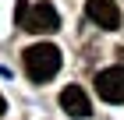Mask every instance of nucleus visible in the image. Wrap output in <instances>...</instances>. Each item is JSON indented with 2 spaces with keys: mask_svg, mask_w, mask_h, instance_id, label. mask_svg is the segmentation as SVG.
Segmentation results:
<instances>
[{
  "mask_svg": "<svg viewBox=\"0 0 124 120\" xmlns=\"http://www.w3.org/2000/svg\"><path fill=\"white\" fill-rule=\"evenodd\" d=\"M60 71V49L53 42H36L25 49V74L32 81H50Z\"/></svg>",
  "mask_w": 124,
  "mask_h": 120,
  "instance_id": "f257e3e1",
  "label": "nucleus"
},
{
  "mask_svg": "<svg viewBox=\"0 0 124 120\" xmlns=\"http://www.w3.org/2000/svg\"><path fill=\"white\" fill-rule=\"evenodd\" d=\"M25 32H32V35H50V32H57L60 28V14L53 4H46V0H39V4H32L29 7V18H25Z\"/></svg>",
  "mask_w": 124,
  "mask_h": 120,
  "instance_id": "f03ea898",
  "label": "nucleus"
},
{
  "mask_svg": "<svg viewBox=\"0 0 124 120\" xmlns=\"http://www.w3.org/2000/svg\"><path fill=\"white\" fill-rule=\"evenodd\" d=\"M96 92L103 102H124V67H106L96 74Z\"/></svg>",
  "mask_w": 124,
  "mask_h": 120,
  "instance_id": "7ed1b4c3",
  "label": "nucleus"
},
{
  "mask_svg": "<svg viewBox=\"0 0 124 120\" xmlns=\"http://www.w3.org/2000/svg\"><path fill=\"white\" fill-rule=\"evenodd\" d=\"M85 14H89V21H96L106 32L121 28V11H117L114 0H85Z\"/></svg>",
  "mask_w": 124,
  "mask_h": 120,
  "instance_id": "20e7f679",
  "label": "nucleus"
},
{
  "mask_svg": "<svg viewBox=\"0 0 124 120\" xmlns=\"http://www.w3.org/2000/svg\"><path fill=\"white\" fill-rule=\"evenodd\" d=\"M60 106H64L71 117H78V120L92 117V102H89L85 88H78V85H67L64 92H60Z\"/></svg>",
  "mask_w": 124,
  "mask_h": 120,
  "instance_id": "39448f33",
  "label": "nucleus"
},
{
  "mask_svg": "<svg viewBox=\"0 0 124 120\" xmlns=\"http://www.w3.org/2000/svg\"><path fill=\"white\" fill-rule=\"evenodd\" d=\"M29 0H18V4H14V21H18V25H25V18H29Z\"/></svg>",
  "mask_w": 124,
  "mask_h": 120,
  "instance_id": "423d86ee",
  "label": "nucleus"
},
{
  "mask_svg": "<svg viewBox=\"0 0 124 120\" xmlns=\"http://www.w3.org/2000/svg\"><path fill=\"white\" fill-rule=\"evenodd\" d=\"M4 110H7V106H4V95H0V117H4Z\"/></svg>",
  "mask_w": 124,
  "mask_h": 120,
  "instance_id": "0eeeda50",
  "label": "nucleus"
}]
</instances>
